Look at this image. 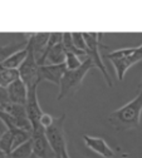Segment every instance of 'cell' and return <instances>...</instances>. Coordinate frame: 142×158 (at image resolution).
I'll return each instance as SVG.
<instances>
[{
  "label": "cell",
  "mask_w": 142,
  "mask_h": 158,
  "mask_svg": "<svg viewBox=\"0 0 142 158\" xmlns=\"http://www.w3.org/2000/svg\"><path fill=\"white\" fill-rule=\"evenodd\" d=\"M83 142L87 148L97 153L98 156L103 158H113L114 157V151L108 146V143L101 137H93L84 134L83 135Z\"/></svg>",
  "instance_id": "9c48e42d"
},
{
  "label": "cell",
  "mask_w": 142,
  "mask_h": 158,
  "mask_svg": "<svg viewBox=\"0 0 142 158\" xmlns=\"http://www.w3.org/2000/svg\"><path fill=\"white\" fill-rule=\"evenodd\" d=\"M86 38V43H87V58H89L93 65L99 69V72L103 74V78L110 88L113 87V82L111 79V75L102 60V54H101V38L102 34L101 33H83Z\"/></svg>",
  "instance_id": "3957f363"
},
{
  "label": "cell",
  "mask_w": 142,
  "mask_h": 158,
  "mask_svg": "<svg viewBox=\"0 0 142 158\" xmlns=\"http://www.w3.org/2000/svg\"><path fill=\"white\" fill-rule=\"evenodd\" d=\"M35 158H37V157H35Z\"/></svg>",
  "instance_id": "4316f807"
},
{
  "label": "cell",
  "mask_w": 142,
  "mask_h": 158,
  "mask_svg": "<svg viewBox=\"0 0 142 158\" xmlns=\"http://www.w3.org/2000/svg\"><path fill=\"white\" fill-rule=\"evenodd\" d=\"M63 45L67 50V53H73L78 56H84L87 58V54L82 50H79L78 48H75L74 43H73V39H72V33H63Z\"/></svg>",
  "instance_id": "e0dca14e"
},
{
  "label": "cell",
  "mask_w": 142,
  "mask_h": 158,
  "mask_svg": "<svg viewBox=\"0 0 142 158\" xmlns=\"http://www.w3.org/2000/svg\"><path fill=\"white\" fill-rule=\"evenodd\" d=\"M94 68L93 63L89 58H86L84 62L82 64V67L75 69V70H67L64 73V75L62 77V81L59 84V93L57 97V101H62L66 97L74 94L82 85V82L84 77L87 75V73Z\"/></svg>",
  "instance_id": "7a4b0ae2"
},
{
  "label": "cell",
  "mask_w": 142,
  "mask_h": 158,
  "mask_svg": "<svg viewBox=\"0 0 142 158\" xmlns=\"http://www.w3.org/2000/svg\"><path fill=\"white\" fill-rule=\"evenodd\" d=\"M67 72V67L66 64H59V65H42L40 67V72H39V78L40 82L47 81L50 82L55 85L59 87L60 81H62V77L64 75V73Z\"/></svg>",
  "instance_id": "30bf717a"
},
{
  "label": "cell",
  "mask_w": 142,
  "mask_h": 158,
  "mask_svg": "<svg viewBox=\"0 0 142 158\" xmlns=\"http://www.w3.org/2000/svg\"><path fill=\"white\" fill-rule=\"evenodd\" d=\"M108 60L112 63L116 74H117V79L119 82H122L125 79V74L127 73V70L135 65L136 63L142 60V44L137 47V50L135 52L133 55L131 56H126V58H111Z\"/></svg>",
  "instance_id": "ba28073f"
},
{
  "label": "cell",
  "mask_w": 142,
  "mask_h": 158,
  "mask_svg": "<svg viewBox=\"0 0 142 158\" xmlns=\"http://www.w3.org/2000/svg\"><path fill=\"white\" fill-rule=\"evenodd\" d=\"M0 149L5 152L8 156L13 151V132L10 129H8L0 138Z\"/></svg>",
  "instance_id": "ac0fdd59"
},
{
  "label": "cell",
  "mask_w": 142,
  "mask_h": 158,
  "mask_svg": "<svg viewBox=\"0 0 142 158\" xmlns=\"http://www.w3.org/2000/svg\"><path fill=\"white\" fill-rule=\"evenodd\" d=\"M32 144H33V154L37 158H57L53 148L50 147L44 128L39 127L33 129L32 133Z\"/></svg>",
  "instance_id": "8992f818"
},
{
  "label": "cell",
  "mask_w": 142,
  "mask_h": 158,
  "mask_svg": "<svg viewBox=\"0 0 142 158\" xmlns=\"http://www.w3.org/2000/svg\"><path fill=\"white\" fill-rule=\"evenodd\" d=\"M38 84H34L32 87L28 88V98H27V103H25V109H27V114L28 118L33 126V129L39 128V121L40 117L43 115V110L40 108L39 101H38Z\"/></svg>",
  "instance_id": "52a82bcc"
},
{
  "label": "cell",
  "mask_w": 142,
  "mask_h": 158,
  "mask_svg": "<svg viewBox=\"0 0 142 158\" xmlns=\"http://www.w3.org/2000/svg\"><path fill=\"white\" fill-rule=\"evenodd\" d=\"M28 55L25 58L24 63L22 64L18 70H19V77L20 79L27 84V87H32L34 84H39L40 83V78H39V72H40V65L38 64L34 52L32 45L28 42Z\"/></svg>",
  "instance_id": "5b68a950"
},
{
  "label": "cell",
  "mask_w": 142,
  "mask_h": 158,
  "mask_svg": "<svg viewBox=\"0 0 142 158\" xmlns=\"http://www.w3.org/2000/svg\"><path fill=\"white\" fill-rule=\"evenodd\" d=\"M72 39H73V43L75 45V48H78L79 50H82L87 54V43H86V38L83 33H72Z\"/></svg>",
  "instance_id": "ffe728a7"
},
{
  "label": "cell",
  "mask_w": 142,
  "mask_h": 158,
  "mask_svg": "<svg viewBox=\"0 0 142 158\" xmlns=\"http://www.w3.org/2000/svg\"><path fill=\"white\" fill-rule=\"evenodd\" d=\"M19 70L15 69H2L0 70V87L8 88L10 84H13L15 81H18Z\"/></svg>",
  "instance_id": "2e32d148"
},
{
  "label": "cell",
  "mask_w": 142,
  "mask_h": 158,
  "mask_svg": "<svg viewBox=\"0 0 142 158\" xmlns=\"http://www.w3.org/2000/svg\"><path fill=\"white\" fill-rule=\"evenodd\" d=\"M8 95H9V101L14 104H22L25 106L27 103V98H28V87L27 84L22 81L18 79L13 84H10L8 88Z\"/></svg>",
  "instance_id": "8fae6325"
},
{
  "label": "cell",
  "mask_w": 142,
  "mask_h": 158,
  "mask_svg": "<svg viewBox=\"0 0 142 158\" xmlns=\"http://www.w3.org/2000/svg\"><path fill=\"white\" fill-rule=\"evenodd\" d=\"M27 55H28V48L25 47L24 49L14 53L10 58L6 59L3 64H0V70L2 69H15V70H18L20 67H22V64L24 63Z\"/></svg>",
  "instance_id": "4fadbf2b"
},
{
  "label": "cell",
  "mask_w": 142,
  "mask_h": 158,
  "mask_svg": "<svg viewBox=\"0 0 142 158\" xmlns=\"http://www.w3.org/2000/svg\"><path fill=\"white\" fill-rule=\"evenodd\" d=\"M8 129H9V128H8V126L4 123V121L2 119V118H0V138L3 137V134H4Z\"/></svg>",
  "instance_id": "603a6c76"
},
{
  "label": "cell",
  "mask_w": 142,
  "mask_h": 158,
  "mask_svg": "<svg viewBox=\"0 0 142 158\" xmlns=\"http://www.w3.org/2000/svg\"><path fill=\"white\" fill-rule=\"evenodd\" d=\"M84 60H80L79 56L73 54V53H67V58H66V67H67V70H75L78 68L82 67Z\"/></svg>",
  "instance_id": "d6986e66"
},
{
  "label": "cell",
  "mask_w": 142,
  "mask_h": 158,
  "mask_svg": "<svg viewBox=\"0 0 142 158\" xmlns=\"http://www.w3.org/2000/svg\"><path fill=\"white\" fill-rule=\"evenodd\" d=\"M67 58V50L63 43H59L52 49H49L44 55V64L43 65H59L64 64Z\"/></svg>",
  "instance_id": "7c38bea8"
},
{
  "label": "cell",
  "mask_w": 142,
  "mask_h": 158,
  "mask_svg": "<svg viewBox=\"0 0 142 158\" xmlns=\"http://www.w3.org/2000/svg\"><path fill=\"white\" fill-rule=\"evenodd\" d=\"M32 158H35V157H34V156H33V157H32Z\"/></svg>",
  "instance_id": "484cf974"
},
{
  "label": "cell",
  "mask_w": 142,
  "mask_h": 158,
  "mask_svg": "<svg viewBox=\"0 0 142 158\" xmlns=\"http://www.w3.org/2000/svg\"><path fill=\"white\" fill-rule=\"evenodd\" d=\"M11 102L9 101V95L6 88L0 87V110H4L6 106H9Z\"/></svg>",
  "instance_id": "7402d4cb"
},
{
  "label": "cell",
  "mask_w": 142,
  "mask_h": 158,
  "mask_svg": "<svg viewBox=\"0 0 142 158\" xmlns=\"http://www.w3.org/2000/svg\"><path fill=\"white\" fill-rule=\"evenodd\" d=\"M27 45H28V39H25V40H22V42H13L10 44L0 47V64H3L6 60V59L10 58L14 53L24 49Z\"/></svg>",
  "instance_id": "5bb4252c"
},
{
  "label": "cell",
  "mask_w": 142,
  "mask_h": 158,
  "mask_svg": "<svg viewBox=\"0 0 142 158\" xmlns=\"http://www.w3.org/2000/svg\"><path fill=\"white\" fill-rule=\"evenodd\" d=\"M54 121H55V117H53V115H50L48 113H43V115L40 117L39 126L42 128H44V129H47V128H49L54 123Z\"/></svg>",
  "instance_id": "44dd1931"
},
{
  "label": "cell",
  "mask_w": 142,
  "mask_h": 158,
  "mask_svg": "<svg viewBox=\"0 0 142 158\" xmlns=\"http://www.w3.org/2000/svg\"><path fill=\"white\" fill-rule=\"evenodd\" d=\"M64 122H66V113L62 115L55 117L54 123L44 129L47 139L53 148L57 158H62L63 152L67 149V142H66V134H64Z\"/></svg>",
  "instance_id": "277c9868"
},
{
  "label": "cell",
  "mask_w": 142,
  "mask_h": 158,
  "mask_svg": "<svg viewBox=\"0 0 142 158\" xmlns=\"http://www.w3.org/2000/svg\"><path fill=\"white\" fill-rule=\"evenodd\" d=\"M0 158H9V156L5 152H3L2 149H0Z\"/></svg>",
  "instance_id": "d4e9b609"
},
{
  "label": "cell",
  "mask_w": 142,
  "mask_h": 158,
  "mask_svg": "<svg viewBox=\"0 0 142 158\" xmlns=\"http://www.w3.org/2000/svg\"><path fill=\"white\" fill-rule=\"evenodd\" d=\"M62 158H71V156H69V153H68V148L63 152V154H62Z\"/></svg>",
  "instance_id": "cb8c5ba5"
},
{
  "label": "cell",
  "mask_w": 142,
  "mask_h": 158,
  "mask_svg": "<svg viewBox=\"0 0 142 158\" xmlns=\"http://www.w3.org/2000/svg\"><path fill=\"white\" fill-rule=\"evenodd\" d=\"M34 154H33V144H32V139L20 144L19 147L14 148L10 154H9V158H32Z\"/></svg>",
  "instance_id": "9a60e30c"
},
{
  "label": "cell",
  "mask_w": 142,
  "mask_h": 158,
  "mask_svg": "<svg viewBox=\"0 0 142 158\" xmlns=\"http://www.w3.org/2000/svg\"><path fill=\"white\" fill-rule=\"evenodd\" d=\"M141 114H142V79L140 82L136 97L131 102L126 103L123 107L111 112L107 117V121L116 132H126L138 128Z\"/></svg>",
  "instance_id": "6da1fadb"
}]
</instances>
